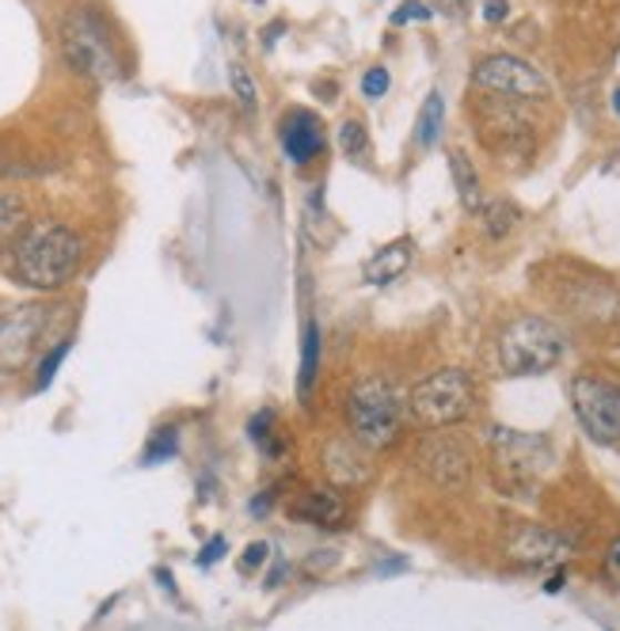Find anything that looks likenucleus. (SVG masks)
Instances as JSON below:
<instances>
[{
	"mask_svg": "<svg viewBox=\"0 0 620 631\" xmlns=\"http://www.w3.org/2000/svg\"><path fill=\"white\" fill-rule=\"evenodd\" d=\"M613 111L620 114V88H617V92H613Z\"/></svg>",
	"mask_w": 620,
	"mask_h": 631,
	"instance_id": "31",
	"label": "nucleus"
},
{
	"mask_svg": "<svg viewBox=\"0 0 620 631\" xmlns=\"http://www.w3.org/2000/svg\"><path fill=\"white\" fill-rule=\"evenodd\" d=\"M476 385L465 369H438L423 377L407 396V419L419 423L423 430H446L472 415Z\"/></svg>",
	"mask_w": 620,
	"mask_h": 631,
	"instance_id": "4",
	"label": "nucleus"
},
{
	"mask_svg": "<svg viewBox=\"0 0 620 631\" xmlns=\"http://www.w3.org/2000/svg\"><path fill=\"white\" fill-rule=\"evenodd\" d=\"M419 468L423 476L434 479L438 487H465L468 476H472V457H468V446L457 438H430L427 446L419 449Z\"/></svg>",
	"mask_w": 620,
	"mask_h": 631,
	"instance_id": "10",
	"label": "nucleus"
},
{
	"mask_svg": "<svg viewBox=\"0 0 620 631\" xmlns=\"http://www.w3.org/2000/svg\"><path fill=\"white\" fill-rule=\"evenodd\" d=\"M339 149H343V156H347V160H362V156H366L369 138H366V126H362L358 119L343 122V130H339Z\"/></svg>",
	"mask_w": 620,
	"mask_h": 631,
	"instance_id": "21",
	"label": "nucleus"
},
{
	"mask_svg": "<svg viewBox=\"0 0 620 631\" xmlns=\"http://www.w3.org/2000/svg\"><path fill=\"white\" fill-rule=\"evenodd\" d=\"M491 449H495V465L510 479V487L537 484L540 468L548 465V446L540 434H518V430H507V426H495Z\"/></svg>",
	"mask_w": 620,
	"mask_h": 631,
	"instance_id": "8",
	"label": "nucleus"
},
{
	"mask_svg": "<svg viewBox=\"0 0 620 631\" xmlns=\"http://www.w3.org/2000/svg\"><path fill=\"white\" fill-rule=\"evenodd\" d=\"M507 12H510L507 0H487L484 4V20H491V23H502L507 20Z\"/></svg>",
	"mask_w": 620,
	"mask_h": 631,
	"instance_id": "29",
	"label": "nucleus"
},
{
	"mask_svg": "<svg viewBox=\"0 0 620 631\" xmlns=\"http://www.w3.org/2000/svg\"><path fill=\"white\" fill-rule=\"evenodd\" d=\"M430 16H434V12H430L427 0H404V4L393 12V23H396V27H404V23H427Z\"/></svg>",
	"mask_w": 620,
	"mask_h": 631,
	"instance_id": "25",
	"label": "nucleus"
},
{
	"mask_svg": "<svg viewBox=\"0 0 620 631\" xmlns=\"http://www.w3.org/2000/svg\"><path fill=\"white\" fill-rule=\"evenodd\" d=\"M267 556H271V548L255 540V545H247V548H244V563H241V567H244V571H255V567L267 563Z\"/></svg>",
	"mask_w": 620,
	"mask_h": 631,
	"instance_id": "28",
	"label": "nucleus"
},
{
	"mask_svg": "<svg viewBox=\"0 0 620 631\" xmlns=\"http://www.w3.org/2000/svg\"><path fill=\"white\" fill-rule=\"evenodd\" d=\"M449 172H454V183H457V194H460V206L468 213H480L487 194H484V183L476 175V164L468 160V153L460 149H449Z\"/></svg>",
	"mask_w": 620,
	"mask_h": 631,
	"instance_id": "16",
	"label": "nucleus"
},
{
	"mask_svg": "<svg viewBox=\"0 0 620 631\" xmlns=\"http://www.w3.org/2000/svg\"><path fill=\"white\" fill-rule=\"evenodd\" d=\"M69 346H73V343H69V339H61V343L54 346V350H50L47 358H42V366H39V380H34V388H39V393H42V388L50 385V380H54V373H58V366H61V362H65Z\"/></svg>",
	"mask_w": 620,
	"mask_h": 631,
	"instance_id": "24",
	"label": "nucleus"
},
{
	"mask_svg": "<svg viewBox=\"0 0 620 631\" xmlns=\"http://www.w3.org/2000/svg\"><path fill=\"white\" fill-rule=\"evenodd\" d=\"M571 411L590 441L617 446L620 441V385L598 373H579L571 380Z\"/></svg>",
	"mask_w": 620,
	"mask_h": 631,
	"instance_id": "6",
	"label": "nucleus"
},
{
	"mask_svg": "<svg viewBox=\"0 0 620 631\" xmlns=\"http://www.w3.org/2000/svg\"><path fill=\"white\" fill-rule=\"evenodd\" d=\"M601 567H606V579L613 582L617 590H620V537L613 540V545H609V552H606V563H601Z\"/></svg>",
	"mask_w": 620,
	"mask_h": 631,
	"instance_id": "27",
	"label": "nucleus"
},
{
	"mask_svg": "<svg viewBox=\"0 0 620 631\" xmlns=\"http://www.w3.org/2000/svg\"><path fill=\"white\" fill-rule=\"evenodd\" d=\"M480 221H484V233L499 240V236H507L514 225H518V210H514L510 202H502V199H487L484 210H480Z\"/></svg>",
	"mask_w": 620,
	"mask_h": 631,
	"instance_id": "20",
	"label": "nucleus"
},
{
	"mask_svg": "<svg viewBox=\"0 0 620 631\" xmlns=\"http://www.w3.org/2000/svg\"><path fill=\"white\" fill-rule=\"evenodd\" d=\"M441 130H446V100H441V92H430L419 111V119H415V141H419V149L438 145Z\"/></svg>",
	"mask_w": 620,
	"mask_h": 631,
	"instance_id": "18",
	"label": "nucleus"
},
{
	"mask_svg": "<svg viewBox=\"0 0 620 631\" xmlns=\"http://www.w3.org/2000/svg\"><path fill=\"white\" fill-rule=\"evenodd\" d=\"M567 354V335L548 316L521 313L495 335V362L507 377H540L556 369Z\"/></svg>",
	"mask_w": 620,
	"mask_h": 631,
	"instance_id": "2",
	"label": "nucleus"
},
{
	"mask_svg": "<svg viewBox=\"0 0 620 631\" xmlns=\"http://www.w3.org/2000/svg\"><path fill=\"white\" fill-rule=\"evenodd\" d=\"M61 53L77 73L92 77V80H114L119 77V53L111 47L108 27L100 23V16L88 12V8H73V12L61 20Z\"/></svg>",
	"mask_w": 620,
	"mask_h": 631,
	"instance_id": "5",
	"label": "nucleus"
},
{
	"mask_svg": "<svg viewBox=\"0 0 620 631\" xmlns=\"http://www.w3.org/2000/svg\"><path fill=\"white\" fill-rule=\"evenodd\" d=\"M366 446H358L354 438H339L324 449V468H327V479L339 487H358L369 479V457H366Z\"/></svg>",
	"mask_w": 620,
	"mask_h": 631,
	"instance_id": "11",
	"label": "nucleus"
},
{
	"mask_svg": "<svg viewBox=\"0 0 620 631\" xmlns=\"http://www.w3.org/2000/svg\"><path fill=\"white\" fill-rule=\"evenodd\" d=\"M28 233V206L20 194H0V244Z\"/></svg>",
	"mask_w": 620,
	"mask_h": 631,
	"instance_id": "19",
	"label": "nucleus"
},
{
	"mask_svg": "<svg viewBox=\"0 0 620 631\" xmlns=\"http://www.w3.org/2000/svg\"><path fill=\"white\" fill-rule=\"evenodd\" d=\"M404 415L407 404L400 396V388L393 385L380 373H369V377L354 380L350 396H347V426L350 438L358 446L374 449H388L404 430Z\"/></svg>",
	"mask_w": 620,
	"mask_h": 631,
	"instance_id": "3",
	"label": "nucleus"
},
{
	"mask_svg": "<svg viewBox=\"0 0 620 631\" xmlns=\"http://www.w3.org/2000/svg\"><path fill=\"white\" fill-rule=\"evenodd\" d=\"M228 84H233V95L241 100L244 111H255V103H260V92H255V80H252V73H247L244 65L228 69Z\"/></svg>",
	"mask_w": 620,
	"mask_h": 631,
	"instance_id": "22",
	"label": "nucleus"
},
{
	"mask_svg": "<svg viewBox=\"0 0 620 631\" xmlns=\"http://www.w3.org/2000/svg\"><path fill=\"white\" fill-rule=\"evenodd\" d=\"M47 327L50 308L42 305H28L0 316V373H16L20 366H28L31 354L39 350L42 335H47Z\"/></svg>",
	"mask_w": 620,
	"mask_h": 631,
	"instance_id": "9",
	"label": "nucleus"
},
{
	"mask_svg": "<svg viewBox=\"0 0 620 631\" xmlns=\"http://www.w3.org/2000/svg\"><path fill=\"white\" fill-rule=\"evenodd\" d=\"M221 552H225V540H221V537H214V540H210V545H206V548H202V552H199V563H202V567L217 563V556H221Z\"/></svg>",
	"mask_w": 620,
	"mask_h": 631,
	"instance_id": "30",
	"label": "nucleus"
},
{
	"mask_svg": "<svg viewBox=\"0 0 620 631\" xmlns=\"http://www.w3.org/2000/svg\"><path fill=\"white\" fill-rule=\"evenodd\" d=\"M321 354H324L321 324H316V319H308V324H305V339H301V373H297L301 399H308V393H313V385H316V377H321Z\"/></svg>",
	"mask_w": 620,
	"mask_h": 631,
	"instance_id": "17",
	"label": "nucleus"
},
{
	"mask_svg": "<svg viewBox=\"0 0 620 631\" xmlns=\"http://www.w3.org/2000/svg\"><path fill=\"white\" fill-rule=\"evenodd\" d=\"M84 244L65 225H31L12 247V274L31 289H61L81 271Z\"/></svg>",
	"mask_w": 620,
	"mask_h": 631,
	"instance_id": "1",
	"label": "nucleus"
},
{
	"mask_svg": "<svg viewBox=\"0 0 620 631\" xmlns=\"http://www.w3.org/2000/svg\"><path fill=\"white\" fill-rule=\"evenodd\" d=\"M388 84H393V77H388L385 65H374L366 77H362V92H366L369 100H380V95L388 92Z\"/></svg>",
	"mask_w": 620,
	"mask_h": 631,
	"instance_id": "26",
	"label": "nucleus"
},
{
	"mask_svg": "<svg viewBox=\"0 0 620 631\" xmlns=\"http://www.w3.org/2000/svg\"><path fill=\"white\" fill-rule=\"evenodd\" d=\"M175 449H180V430H175V426H167V430H156L153 441H149V449H145V465H156V460L175 457Z\"/></svg>",
	"mask_w": 620,
	"mask_h": 631,
	"instance_id": "23",
	"label": "nucleus"
},
{
	"mask_svg": "<svg viewBox=\"0 0 620 631\" xmlns=\"http://www.w3.org/2000/svg\"><path fill=\"white\" fill-rule=\"evenodd\" d=\"M510 556L521 559L526 567H540V563H556V559L563 556V545H560V537H552L548 529L521 526V529H514V537H510Z\"/></svg>",
	"mask_w": 620,
	"mask_h": 631,
	"instance_id": "13",
	"label": "nucleus"
},
{
	"mask_svg": "<svg viewBox=\"0 0 620 631\" xmlns=\"http://www.w3.org/2000/svg\"><path fill=\"white\" fill-rule=\"evenodd\" d=\"M294 518L308 521L316 529H339L347 521V502L332 487H316V491L301 495V502L294 506Z\"/></svg>",
	"mask_w": 620,
	"mask_h": 631,
	"instance_id": "14",
	"label": "nucleus"
},
{
	"mask_svg": "<svg viewBox=\"0 0 620 631\" xmlns=\"http://www.w3.org/2000/svg\"><path fill=\"white\" fill-rule=\"evenodd\" d=\"M472 84L480 92H491V95H502V100H548V80L540 73L537 65L529 61L514 58V53H491V58L476 61L472 69Z\"/></svg>",
	"mask_w": 620,
	"mask_h": 631,
	"instance_id": "7",
	"label": "nucleus"
},
{
	"mask_svg": "<svg viewBox=\"0 0 620 631\" xmlns=\"http://www.w3.org/2000/svg\"><path fill=\"white\" fill-rule=\"evenodd\" d=\"M407 263H411V240L400 236V240H393V244L380 247L377 255H369L366 282L369 286H388V282H396L407 271Z\"/></svg>",
	"mask_w": 620,
	"mask_h": 631,
	"instance_id": "15",
	"label": "nucleus"
},
{
	"mask_svg": "<svg viewBox=\"0 0 620 631\" xmlns=\"http://www.w3.org/2000/svg\"><path fill=\"white\" fill-rule=\"evenodd\" d=\"M282 149H286V156L294 160V164H308V160H316L324 153V126L316 114L308 111H294L286 119V126H282Z\"/></svg>",
	"mask_w": 620,
	"mask_h": 631,
	"instance_id": "12",
	"label": "nucleus"
}]
</instances>
